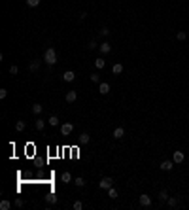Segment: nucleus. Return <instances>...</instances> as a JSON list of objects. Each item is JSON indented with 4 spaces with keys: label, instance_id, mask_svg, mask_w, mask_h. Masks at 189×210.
I'll use <instances>...</instances> for the list:
<instances>
[{
    "label": "nucleus",
    "instance_id": "a878e982",
    "mask_svg": "<svg viewBox=\"0 0 189 210\" xmlns=\"http://www.w3.org/2000/svg\"><path fill=\"white\" fill-rule=\"evenodd\" d=\"M159 201H161V203H166V201H168V193H166V191H161V193H159Z\"/></svg>",
    "mask_w": 189,
    "mask_h": 210
},
{
    "label": "nucleus",
    "instance_id": "7ed1b4c3",
    "mask_svg": "<svg viewBox=\"0 0 189 210\" xmlns=\"http://www.w3.org/2000/svg\"><path fill=\"white\" fill-rule=\"evenodd\" d=\"M72 131H74V123H63V125H61V135H63V136L72 135Z\"/></svg>",
    "mask_w": 189,
    "mask_h": 210
},
{
    "label": "nucleus",
    "instance_id": "c756f323",
    "mask_svg": "<svg viewBox=\"0 0 189 210\" xmlns=\"http://www.w3.org/2000/svg\"><path fill=\"white\" fill-rule=\"evenodd\" d=\"M108 34H110V29L108 27H102L100 29V36H108Z\"/></svg>",
    "mask_w": 189,
    "mask_h": 210
},
{
    "label": "nucleus",
    "instance_id": "ddd939ff",
    "mask_svg": "<svg viewBox=\"0 0 189 210\" xmlns=\"http://www.w3.org/2000/svg\"><path fill=\"white\" fill-rule=\"evenodd\" d=\"M112 72H114L115 76H117V74H121V72H123V64H121V63H115L114 66H112Z\"/></svg>",
    "mask_w": 189,
    "mask_h": 210
},
{
    "label": "nucleus",
    "instance_id": "cd10ccee",
    "mask_svg": "<svg viewBox=\"0 0 189 210\" xmlns=\"http://www.w3.org/2000/svg\"><path fill=\"white\" fill-rule=\"evenodd\" d=\"M40 4V0H27V6H30V8H36Z\"/></svg>",
    "mask_w": 189,
    "mask_h": 210
},
{
    "label": "nucleus",
    "instance_id": "473e14b6",
    "mask_svg": "<svg viewBox=\"0 0 189 210\" xmlns=\"http://www.w3.org/2000/svg\"><path fill=\"white\" fill-rule=\"evenodd\" d=\"M91 81H95V83H99V81H100V76H99V74H91Z\"/></svg>",
    "mask_w": 189,
    "mask_h": 210
},
{
    "label": "nucleus",
    "instance_id": "9d476101",
    "mask_svg": "<svg viewBox=\"0 0 189 210\" xmlns=\"http://www.w3.org/2000/svg\"><path fill=\"white\" fill-rule=\"evenodd\" d=\"M64 99H66V102H70V104H72V102H76V99H78V93H76V91H68Z\"/></svg>",
    "mask_w": 189,
    "mask_h": 210
},
{
    "label": "nucleus",
    "instance_id": "c85d7f7f",
    "mask_svg": "<svg viewBox=\"0 0 189 210\" xmlns=\"http://www.w3.org/2000/svg\"><path fill=\"white\" fill-rule=\"evenodd\" d=\"M72 206H74V210H81V208H83V203H81V201H76Z\"/></svg>",
    "mask_w": 189,
    "mask_h": 210
},
{
    "label": "nucleus",
    "instance_id": "2eb2a0df",
    "mask_svg": "<svg viewBox=\"0 0 189 210\" xmlns=\"http://www.w3.org/2000/svg\"><path fill=\"white\" fill-rule=\"evenodd\" d=\"M45 201H47V204H57V195H55V193H49V195L45 197Z\"/></svg>",
    "mask_w": 189,
    "mask_h": 210
},
{
    "label": "nucleus",
    "instance_id": "9b49d317",
    "mask_svg": "<svg viewBox=\"0 0 189 210\" xmlns=\"http://www.w3.org/2000/svg\"><path fill=\"white\" fill-rule=\"evenodd\" d=\"M161 168H163L165 172L172 170V168H174V161H163V163H161Z\"/></svg>",
    "mask_w": 189,
    "mask_h": 210
},
{
    "label": "nucleus",
    "instance_id": "6e6552de",
    "mask_svg": "<svg viewBox=\"0 0 189 210\" xmlns=\"http://www.w3.org/2000/svg\"><path fill=\"white\" fill-rule=\"evenodd\" d=\"M99 49H100L102 55H106V53H110V51H112V45H110L108 42H102V44L99 45Z\"/></svg>",
    "mask_w": 189,
    "mask_h": 210
},
{
    "label": "nucleus",
    "instance_id": "dca6fc26",
    "mask_svg": "<svg viewBox=\"0 0 189 210\" xmlns=\"http://www.w3.org/2000/svg\"><path fill=\"white\" fill-rule=\"evenodd\" d=\"M12 208V203L8 201V199H4V201H0V210H9Z\"/></svg>",
    "mask_w": 189,
    "mask_h": 210
},
{
    "label": "nucleus",
    "instance_id": "4be33fe9",
    "mask_svg": "<svg viewBox=\"0 0 189 210\" xmlns=\"http://www.w3.org/2000/svg\"><path fill=\"white\" fill-rule=\"evenodd\" d=\"M95 66H96V68H104V66H106V61L102 59V57L96 59V61H95Z\"/></svg>",
    "mask_w": 189,
    "mask_h": 210
},
{
    "label": "nucleus",
    "instance_id": "0eeeda50",
    "mask_svg": "<svg viewBox=\"0 0 189 210\" xmlns=\"http://www.w3.org/2000/svg\"><path fill=\"white\" fill-rule=\"evenodd\" d=\"M89 140H91V136L87 135V132H81V135L78 136V144H80V146H83V144H87V142H89Z\"/></svg>",
    "mask_w": 189,
    "mask_h": 210
},
{
    "label": "nucleus",
    "instance_id": "72a5a7b5",
    "mask_svg": "<svg viewBox=\"0 0 189 210\" xmlns=\"http://www.w3.org/2000/svg\"><path fill=\"white\" fill-rule=\"evenodd\" d=\"M87 48H89V49H96V48H99V44H96V42H95V40H91V42H89V45H87Z\"/></svg>",
    "mask_w": 189,
    "mask_h": 210
},
{
    "label": "nucleus",
    "instance_id": "f3484780",
    "mask_svg": "<svg viewBox=\"0 0 189 210\" xmlns=\"http://www.w3.org/2000/svg\"><path fill=\"white\" fill-rule=\"evenodd\" d=\"M40 63H42V61H32V63H30V66H28V68H30V72H36V70L40 68Z\"/></svg>",
    "mask_w": 189,
    "mask_h": 210
},
{
    "label": "nucleus",
    "instance_id": "39448f33",
    "mask_svg": "<svg viewBox=\"0 0 189 210\" xmlns=\"http://www.w3.org/2000/svg\"><path fill=\"white\" fill-rule=\"evenodd\" d=\"M99 91H100V95H108L110 93V83H108V81H100Z\"/></svg>",
    "mask_w": 189,
    "mask_h": 210
},
{
    "label": "nucleus",
    "instance_id": "4468645a",
    "mask_svg": "<svg viewBox=\"0 0 189 210\" xmlns=\"http://www.w3.org/2000/svg\"><path fill=\"white\" fill-rule=\"evenodd\" d=\"M42 110H44V106L40 104V102H36V104H32V114L40 116V114H42Z\"/></svg>",
    "mask_w": 189,
    "mask_h": 210
},
{
    "label": "nucleus",
    "instance_id": "bb28decb",
    "mask_svg": "<svg viewBox=\"0 0 189 210\" xmlns=\"http://www.w3.org/2000/svg\"><path fill=\"white\" fill-rule=\"evenodd\" d=\"M176 38H178V40H180V42H183V40H185V38H187V34H185V32H183V30H178V34H176Z\"/></svg>",
    "mask_w": 189,
    "mask_h": 210
},
{
    "label": "nucleus",
    "instance_id": "423d86ee",
    "mask_svg": "<svg viewBox=\"0 0 189 210\" xmlns=\"http://www.w3.org/2000/svg\"><path fill=\"white\" fill-rule=\"evenodd\" d=\"M138 203L142 204V206H151V197H147L146 193H144V195H140V199H138Z\"/></svg>",
    "mask_w": 189,
    "mask_h": 210
},
{
    "label": "nucleus",
    "instance_id": "5701e85b",
    "mask_svg": "<svg viewBox=\"0 0 189 210\" xmlns=\"http://www.w3.org/2000/svg\"><path fill=\"white\" fill-rule=\"evenodd\" d=\"M74 184H76L78 187H83V186H85V180H83L81 176H78V178H74Z\"/></svg>",
    "mask_w": 189,
    "mask_h": 210
},
{
    "label": "nucleus",
    "instance_id": "20e7f679",
    "mask_svg": "<svg viewBox=\"0 0 189 210\" xmlns=\"http://www.w3.org/2000/svg\"><path fill=\"white\" fill-rule=\"evenodd\" d=\"M172 161L180 165V163L185 161V153H183V151H174V155H172Z\"/></svg>",
    "mask_w": 189,
    "mask_h": 210
},
{
    "label": "nucleus",
    "instance_id": "f8f14e48",
    "mask_svg": "<svg viewBox=\"0 0 189 210\" xmlns=\"http://www.w3.org/2000/svg\"><path fill=\"white\" fill-rule=\"evenodd\" d=\"M123 135H125V129H123V127H115V129H114V138H115V140L123 138Z\"/></svg>",
    "mask_w": 189,
    "mask_h": 210
},
{
    "label": "nucleus",
    "instance_id": "7c9ffc66",
    "mask_svg": "<svg viewBox=\"0 0 189 210\" xmlns=\"http://www.w3.org/2000/svg\"><path fill=\"white\" fill-rule=\"evenodd\" d=\"M17 72H19V68H17L15 64H12V66H9V74H12V76H15Z\"/></svg>",
    "mask_w": 189,
    "mask_h": 210
},
{
    "label": "nucleus",
    "instance_id": "393cba45",
    "mask_svg": "<svg viewBox=\"0 0 189 210\" xmlns=\"http://www.w3.org/2000/svg\"><path fill=\"white\" fill-rule=\"evenodd\" d=\"M108 197H110V199H115V197H117V189H115L114 186L108 189Z\"/></svg>",
    "mask_w": 189,
    "mask_h": 210
},
{
    "label": "nucleus",
    "instance_id": "f03ea898",
    "mask_svg": "<svg viewBox=\"0 0 189 210\" xmlns=\"http://www.w3.org/2000/svg\"><path fill=\"white\" fill-rule=\"evenodd\" d=\"M112 186H114V180H112L110 176H104V178L99 182V187H100V189H110Z\"/></svg>",
    "mask_w": 189,
    "mask_h": 210
},
{
    "label": "nucleus",
    "instance_id": "6ab92c4d",
    "mask_svg": "<svg viewBox=\"0 0 189 210\" xmlns=\"http://www.w3.org/2000/svg\"><path fill=\"white\" fill-rule=\"evenodd\" d=\"M34 127H36L38 131H44V129H45V121H44V119H36V123H34Z\"/></svg>",
    "mask_w": 189,
    "mask_h": 210
},
{
    "label": "nucleus",
    "instance_id": "a211bd4d",
    "mask_svg": "<svg viewBox=\"0 0 189 210\" xmlns=\"http://www.w3.org/2000/svg\"><path fill=\"white\" fill-rule=\"evenodd\" d=\"M166 204H168L170 208H176V206H178V199H176V197H168Z\"/></svg>",
    "mask_w": 189,
    "mask_h": 210
},
{
    "label": "nucleus",
    "instance_id": "b1692460",
    "mask_svg": "<svg viewBox=\"0 0 189 210\" xmlns=\"http://www.w3.org/2000/svg\"><path fill=\"white\" fill-rule=\"evenodd\" d=\"M61 180H63V182H70V180H72V174H70V172H63V174H61Z\"/></svg>",
    "mask_w": 189,
    "mask_h": 210
},
{
    "label": "nucleus",
    "instance_id": "f704fd0d",
    "mask_svg": "<svg viewBox=\"0 0 189 210\" xmlns=\"http://www.w3.org/2000/svg\"><path fill=\"white\" fill-rule=\"evenodd\" d=\"M8 97V91L6 89H0V99H6Z\"/></svg>",
    "mask_w": 189,
    "mask_h": 210
},
{
    "label": "nucleus",
    "instance_id": "aec40b11",
    "mask_svg": "<svg viewBox=\"0 0 189 210\" xmlns=\"http://www.w3.org/2000/svg\"><path fill=\"white\" fill-rule=\"evenodd\" d=\"M47 123H49L51 127H57V125H59V117H57V116H51L49 119H47Z\"/></svg>",
    "mask_w": 189,
    "mask_h": 210
},
{
    "label": "nucleus",
    "instance_id": "2f4dec72",
    "mask_svg": "<svg viewBox=\"0 0 189 210\" xmlns=\"http://www.w3.org/2000/svg\"><path fill=\"white\" fill-rule=\"evenodd\" d=\"M23 204H25L23 199H15V206H17V208H23Z\"/></svg>",
    "mask_w": 189,
    "mask_h": 210
},
{
    "label": "nucleus",
    "instance_id": "412c9836",
    "mask_svg": "<svg viewBox=\"0 0 189 210\" xmlns=\"http://www.w3.org/2000/svg\"><path fill=\"white\" fill-rule=\"evenodd\" d=\"M25 127H27V123H25V121H21V119H19L17 123H15V129H17L19 132H21V131H25Z\"/></svg>",
    "mask_w": 189,
    "mask_h": 210
},
{
    "label": "nucleus",
    "instance_id": "f257e3e1",
    "mask_svg": "<svg viewBox=\"0 0 189 210\" xmlns=\"http://www.w3.org/2000/svg\"><path fill=\"white\" fill-rule=\"evenodd\" d=\"M44 61H45V64L53 66L55 63H57V51H55L53 48H47L45 53H44Z\"/></svg>",
    "mask_w": 189,
    "mask_h": 210
},
{
    "label": "nucleus",
    "instance_id": "1a4fd4ad",
    "mask_svg": "<svg viewBox=\"0 0 189 210\" xmlns=\"http://www.w3.org/2000/svg\"><path fill=\"white\" fill-rule=\"evenodd\" d=\"M63 80H64V81H68V83H70V81H74V80H76V74L72 72V70H66V72L63 74Z\"/></svg>",
    "mask_w": 189,
    "mask_h": 210
}]
</instances>
